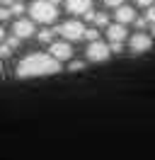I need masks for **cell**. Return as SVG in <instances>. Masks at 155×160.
<instances>
[{"instance_id":"cell-1","label":"cell","mask_w":155,"mask_h":160,"mask_svg":"<svg viewBox=\"0 0 155 160\" xmlns=\"http://www.w3.org/2000/svg\"><path fill=\"white\" fill-rule=\"evenodd\" d=\"M61 70V63L53 61L48 53H29L17 63V78H39V75H53Z\"/></svg>"},{"instance_id":"cell-2","label":"cell","mask_w":155,"mask_h":160,"mask_svg":"<svg viewBox=\"0 0 155 160\" xmlns=\"http://www.w3.org/2000/svg\"><path fill=\"white\" fill-rule=\"evenodd\" d=\"M29 15H32V22H41V24H51V22L58 17L56 5H51L48 0H34L29 5Z\"/></svg>"},{"instance_id":"cell-3","label":"cell","mask_w":155,"mask_h":160,"mask_svg":"<svg viewBox=\"0 0 155 160\" xmlns=\"http://www.w3.org/2000/svg\"><path fill=\"white\" fill-rule=\"evenodd\" d=\"M82 32H85V24L78 20H70V22H63L61 27H56V34H61L63 39L70 44V41H78L82 39Z\"/></svg>"},{"instance_id":"cell-4","label":"cell","mask_w":155,"mask_h":160,"mask_svg":"<svg viewBox=\"0 0 155 160\" xmlns=\"http://www.w3.org/2000/svg\"><path fill=\"white\" fill-rule=\"evenodd\" d=\"M87 58L95 61V63H102V61H107L109 56H112V51H109V44H104V41H90L87 44Z\"/></svg>"},{"instance_id":"cell-5","label":"cell","mask_w":155,"mask_h":160,"mask_svg":"<svg viewBox=\"0 0 155 160\" xmlns=\"http://www.w3.org/2000/svg\"><path fill=\"white\" fill-rule=\"evenodd\" d=\"M48 56L53 61H68L73 56V46L68 44V41H51V46H48Z\"/></svg>"},{"instance_id":"cell-6","label":"cell","mask_w":155,"mask_h":160,"mask_svg":"<svg viewBox=\"0 0 155 160\" xmlns=\"http://www.w3.org/2000/svg\"><path fill=\"white\" fill-rule=\"evenodd\" d=\"M128 46H131V51H133V53H145V51L153 46V39H150L148 34H143V32H138V34H133V37H131Z\"/></svg>"},{"instance_id":"cell-7","label":"cell","mask_w":155,"mask_h":160,"mask_svg":"<svg viewBox=\"0 0 155 160\" xmlns=\"http://www.w3.org/2000/svg\"><path fill=\"white\" fill-rule=\"evenodd\" d=\"M12 32H15L17 39H27V37L34 34V22H32V20H17V22H15V27H12Z\"/></svg>"},{"instance_id":"cell-8","label":"cell","mask_w":155,"mask_h":160,"mask_svg":"<svg viewBox=\"0 0 155 160\" xmlns=\"http://www.w3.org/2000/svg\"><path fill=\"white\" fill-rule=\"evenodd\" d=\"M107 37H109V44H121L126 39V27L124 24H109L107 27Z\"/></svg>"},{"instance_id":"cell-9","label":"cell","mask_w":155,"mask_h":160,"mask_svg":"<svg viewBox=\"0 0 155 160\" xmlns=\"http://www.w3.org/2000/svg\"><path fill=\"white\" fill-rule=\"evenodd\" d=\"M90 0H66V8L70 15H85V12H90Z\"/></svg>"},{"instance_id":"cell-10","label":"cell","mask_w":155,"mask_h":160,"mask_svg":"<svg viewBox=\"0 0 155 160\" xmlns=\"http://www.w3.org/2000/svg\"><path fill=\"white\" fill-rule=\"evenodd\" d=\"M136 20V10L128 8V5H119L116 8V24H128V22Z\"/></svg>"},{"instance_id":"cell-11","label":"cell","mask_w":155,"mask_h":160,"mask_svg":"<svg viewBox=\"0 0 155 160\" xmlns=\"http://www.w3.org/2000/svg\"><path fill=\"white\" fill-rule=\"evenodd\" d=\"M97 27H109V17H107L104 12H95V20H92Z\"/></svg>"},{"instance_id":"cell-12","label":"cell","mask_w":155,"mask_h":160,"mask_svg":"<svg viewBox=\"0 0 155 160\" xmlns=\"http://www.w3.org/2000/svg\"><path fill=\"white\" fill-rule=\"evenodd\" d=\"M8 10H10V15H22V12H24V5H22V2H12Z\"/></svg>"},{"instance_id":"cell-13","label":"cell","mask_w":155,"mask_h":160,"mask_svg":"<svg viewBox=\"0 0 155 160\" xmlns=\"http://www.w3.org/2000/svg\"><path fill=\"white\" fill-rule=\"evenodd\" d=\"M82 37H85L87 41H97V39H99V34H97V29H85V32H82Z\"/></svg>"},{"instance_id":"cell-14","label":"cell","mask_w":155,"mask_h":160,"mask_svg":"<svg viewBox=\"0 0 155 160\" xmlns=\"http://www.w3.org/2000/svg\"><path fill=\"white\" fill-rule=\"evenodd\" d=\"M51 37H53V32H51V29H41V32H39V41H46V44H48Z\"/></svg>"},{"instance_id":"cell-15","label":"cell","mask_w":155,"mask_h":160,"mask_svg":"<svg viewBox=\"0 0 155 160\" xmlns=\"http://www.w3.org/2000/svg\"><path fill=\"white\" fill-rule=\"evenodd\" d=\"M82 68H85L82 61H70V63H68V70H82Z\"/></svg>"},{"instance_id":"cell-16","label":"cell","mask_w":155,"mask_h":160,"mask_svg":"<svg viewBox=\"0 0 155 160\" xmlns=\"http://www.w3.org/2000/svg\"><path fill=\"white\" fill-rule=\"evenodd\" d=\"M10 53H12V49H10L8 44H0V58H8Z\"/></svg>"},{"instance_id":"cell-17","label":"cell","mask_w":155,"mask_h":160,"mask_svg":"<svg viewBox=\"0 0 155 160\" xmlns=\"http://www.w3.org/2000/svg\"><path fill=\"white\" fill-rule=\"evenodd\" d=\"M145 22H153V24H155V8H153V5H150L148 12H145Z\"/></svg>"},{"instance_id":"cell-18","label":"cell","mask_w":155,"mask_h":160,"mask_svg":"<svg viewBox=\"0 0 155 160\" xmlns=\"http://www.w3.org/2000/svg\"><path fill=\"white\" fill-rule=\"evenodd\" d=\"M5 44H8L10 49L15 51V49H17V46H19V39H17V37H12V39H8V41H5Z\"/></svg>"},{"instance_id":"cell-19","label":"cell","mask_w":155,"mask_h":160,"mask_svg":"<svg viewBox=\"0 0 155 160\" xmlns=\"http://www.w3.org/2000/svg\"><path fill=\"white\" fill-rule=\"evenodd\" d=\"M10 17H12V15H10L8 8H0V22H2V20H10Z\"/></svg>"},{"instance_id":"cell-20","label":"cell","mask_w":155,"mask_h":160,"mask_svg":"<svg viewBox=\"0 0 155 160\" xmlns=\"http://www.w3.org/2000/svg\"><path fill=\"white\" fill-rule=\"evenodd\" d=\"M109 51H114V53H121V51H124V44H109Z\"/></svg>"},{"instance_id":"cell-21","label":"cell","mask_w":155,"mask_h":160,"mask_svg":"<svg viewBox=\"0 0 155 160\" xmlns=\"http://www.w3.org/2000/svg\"><path fill=\"white\" fill-rule=\"evenodd\" d=\"M109 8H119V5H124V0H104Z\"/></svg>"},{"instance_id":"cell-22","label":"cell","mask_w":155,"mask_h":160,"mask_svg":"<svg viewBox=\"0 0 155 160\" xmlns=\"http://www.w3.org/2000/svg\"><path fill=\"white\" fill-rule=\"evenodd\" d=\"M155 0H136V5H141V8H150Z\"/></svg>"},{"instance_id":"cell-23","label":"cell","mask_w":155,"mask_h":160,"mask_svg":"<svg viewBox=\"0 0 155 160\" xmlns=\"http://www.w3.org/2000/svg\"><path fill=\"white\" fill-rule=\"evenodd\" d=\"M136 27H145V17H138V20H136Z\"/></svg>"},{"instance_id":"cell-24","label":"cell","mask_w":155,"mask_h":160,"mask_svg":"<svg viewBox=\"0 0 155 160\" xmlns=\"http://www.w3.org/2000/svg\"><path fill=\"white\" fill-rule=\"evenodd\" d=\"M2 39H5V32H2V27H0V44H2Z\"/></svg>"},{"instance_id":"cell-25","label":"cell","mask_w":155,"mask_h":160,"mask_svg":"<svg viewBox=\"0 0 155 160\" xmlns=\"http://www.w3.org/2000/svg\"><path fill=\"white\" fill-rule=\"evenodd\" d=\"M0 2H5V5H12V2H15V0H0Z\"/></svg>"},{"instance_id":"cell-26","label":"cell","mask_w":155,"mask_h":160,"mask_svg":"<svg viewBox=\"0 0 155 160\" xmlns=\"http://www.w3.org/2000/svg\"><path fill=\"white\" fill-rule=\"evenodd\" d=\"M153 34H155V24H153Z\"/></svg>"},{"instance_id":"cell-27","label":"cell","mask_w":155,"mask_h":160,"mask_svg":"<svg viewBox=\"0 0 155 160\" xmlns=\"http://www.w3.org/2000/svg\"><path fill=\"white\" fill-rule=\"evenodd\" d=\"M0 70H2V66H0Z\"/></svg>"}]
</instances>
